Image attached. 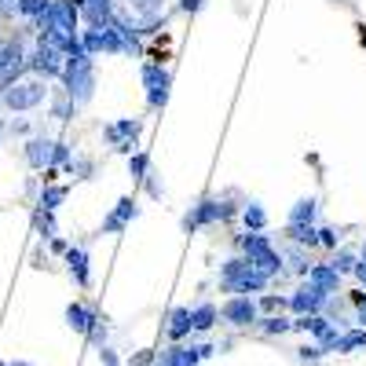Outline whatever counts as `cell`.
I'll return each mask as SVG.
<instances>
[{"label": "cell", "instance_id": "74e56055", "mask_svg": "<svg viewBox=\"0 0 366 366\" xmlns=\"http://www.w3.org/2000/svg\"><path fill=\"white\" fill-rule=\"evenodd\" d=\"M85 337H88V345H92V348H103V345L110 341V322H107V319H96V322L88 326V333H85Z\"/></svg>", "mask_w": 366, "mask_h": 366}, {"label": "cell", "instance_id": "5b68a950", "mask_svg": "<svg viewBox=\"0 0 366 366\" xmlns=\"http://www.w3.org/2000/svg\"><path fill=\"white\" fill-rule=\"evenodd\" d=\"M139 81H143V92H147V110L162 114L168 107V96H173V70L165 62L150 59L139 67Z\"/></svg>", "mask_w": 366, "mask_h": 366}, {"label": "cell", "instance_id": "f5cc1de1", "mask_svg": "<svg viewBox=\"0 0 366 366\" xmlns=\"http://www.w3.org/2000/svg\"><path fill=\"white\" fill-rule=\"evenodd\" d=\"M8 366H33V363H26V359H11Z\"/></svg>", "mask_w": 366, "mask_h": 366}, {"label": "cell", "instance_id": "ac0fdd59", "mask_svg": "<svg viewBox=\"0 0 366 366\" xmlns=\"http://www.w3.org/2000/svg\"><path fill=\"white\" fill-rule=\"evenodd\" d=\"M202 363V356H198V348L194 345H168L165 351H162V359H158V366H198Z\"/></svg>", "mask_w": 366, "mask_h": 366}, {"label": "cell", "instance_id": "2e32d148", "mask_svg": "<svg viewBox=\"0 0 366 366\" xmlns=\"http://www.w3.org/2000/svg\"><path fill=\"white\" fill-rule=\"evenodd\" d=\"M282 256H286V274H297V279H308L311 264H315V260L308 256L304 245H293V242L282 245Z\"/></svg>", "mask_w": 366, "mask_h": 366}, {"label": "cell", "instance_id": "7c38bea8", "mask_svg": "<svg viewBox=\"0 0 366 366\" xmlns=\"http://www.w3.org/2000/svg\"><path fill=\"white\" fill-rule=\"evenodd\" d=\"M62 264H67L70 279L81 286V290H88V286H92V256H88V242H81V245H73V242H70V250L62 253Z\"/></svg>", "mask_w": 366, "mask_h": 366}, {"label": "cell", "instance_id": "7bdbcfd3", "mask_svg": "<svg viewBox=\"0 0 366 366\" xmlns=\"http://www.w3.org/2000/svg\"><path fill=\"white\" fill-rule=\"evenodd\" d=\"M8 136L30 139V136H33V121H26V117H11V121H8Z\"/></svg>", "mask_w": 366, "mask_h": 366}, {"label": "cell", "instance_id": "8fae6325", "mask_svg": "<svg viewBox=\"0 0 366 366\" xmlns=\"http://www.w3.org/2000/svg\"><path fill=\"white\" fill-rule=\"evenodd\" d=\"M51 150H55V139L44 136V132H33L30 139H26V147H22L26 165H30L33 173H48L51 168Z\"/></svg>", "mask_w": 366, "mask_h": 366}, {"label": "cell", "instance_id": "5bb4252c", "mask_svg": "<svg viewBox=\"0 0 366 366\" xmlns=\"http://www.w3.org/2000/svg\"><path fill=\"white\" fill-rule=\"evenodd\" d=\"M165 333H168V341H173V345L191 341V333H194L191 308H173V311H168V319H165Z\"/></svg>", "mask_w": 366, "mask_h": 366}, {"label": "cell", "instance_id": "11a10c76", "mask_svg": "<svg viewBox=\"0 0 366 366\" xmlns=\"http://www.w3.org/2000/svg\"><path fill=\"white\" fill-rule=\"evenodd\" d=\"M0 366H8V363H0Z\"/></svg>", "mask_w": 366, "mask_h": 366}, {"label": "cell", "instance_id": "60d3db41", "mask_svg": "<svg viewBox=\"0 0 366 366\" xmlns=\"http://www.w3.org/2000/svg\"><path fill=\"white\" fill-rule=\"evenodd\" d=\"M341 333H345L341 326H330V330H326V333L319 337L315 345H319V348L326 351V356H333V351H337V345H341Z\"/></svg>", "mask_w": 366, "mask_h": 366}, {"label": "cell", "instance_id": "8992f818", "mask_svg": "<svg viewBox=\"0 0 366 366\" xmlns=\"http://www.w3.org/2000/svg\"><path fill=\"white\" fill-rule=\"evenodd\" d=\"M62 67H67V55L55 48V44H44V41H33V48L26 51V73L33 77H44V81H59Z\"/></svg>", "mask_w": 366, "mask_h": 366}, {"label": "cell", "instance_id": "d590c367", "mask_svg": "<svg viewBox=\"0 0 366 366\" xmlns=\"http://www.w3.org/2000/svg\"><path fill=\"white\" fill-rule=\"evenodd\" d=\"M81 44L92 59L103 55V30H96V26H81Z\"/></svg>", "mask_w": 366, "mask_h": 366}, {"label": "cell", "instance_id": "f907efd6", "mask_svg": "<svg viewBox=\"0 0 366 366\" xmlns=\"http://www.w3.org/2000/svg\"><path fill=\"white\" fill-rule=\"evenodd\" d=\"M33 268H48V253H44V245H37V250H33Z\"/></svg>", "mask_w": 366, "mask_h": 366}, {"label": "cell", "instance_id": "f35d334b", "mask_svg": "<svg viewBox=\"0 0 366 366\" xmlns=\"http://www.w3.org/2000/svg\"><path fill=\"white\" fill-rule=\"evenodd\" d=\"M322 356H326V351H322L315 341H308V345H300V348H297V363H304V366H319Z\"/></svg>", "mask_w": 366, "mask_h": 366}, {"label": "cell", "instance_id": "db71d44e", "mask_svg": "<svg viewBox=\"0 0 366 366\" xmlns=\"http://www.w3.org/2000/svg\"><path fill=\"white\" fill-rule=\"evenodd\" d=\"M0 44H4V37H0Z\"/></svg>", "mask_w": 366, "mask_h": 366}, {"label": "cell", "instance_id": "f1b7e54d", "mask_svg": "<svg viewBox=\"0 0 366 366\" xmlns=\"http://www.w3.org/2000/svg\"><path fill=\"white\" fill-rule=\"evenodd\" d=\"M330 264H333V268H337V274L345 279V274H351V271H356V264H359V253L351 250V245H337V250L330 253Z\"/></svg>", "mask_w": 366, "mask_h": 366}, {"label": "cell", "instance_id": "816d5d0a", "mask_svg": "<svg viewBox=\"0 0 366 366\" xmlns=\"http://www.w3.org/2000/svg\"><path fill=\"white\" fill-rule=\"evenodd\" d=\"M154 363V351H139V356L132 359V366H150Z\"/></svg>", "mask_w": 366, "mask_h": 366}, {"label": "cell", "instance_id": "9a60e30c", "mask_svg": "<svg viewBox=\"0 0 366 366\" xmlns=\"http://www.w3.org/2000/svg\"><path fill=\"white\" fill-rule=\"evenodd\" d=\"M308 282H315L319 290H326L330 297H337L341 293V274H337V268L330 264V260H319V264H311V271H308Z\"/></svg>", "mask_w": 366, "mask_h": 366}, {"label": "cell", "instance_id": "cb8c5ba5", "mask_svg": "<svg viewBox=\"0 0 366 366\" xmlns=\"http://www.w3.org/2000/svg\"><path fill=\"white\" fill-rule=\"evenodd\" d=\"M256 330L264 337H286V333H293V319L282 315V311H279V315H260Z\"/></svg>", "mask_w": 366, "mask_h": 366}, {"label": "cell", "instance_id": "e575fe53", "mask_svg": "<svg viewBox=\"0 0 366 366\" xmlns=\"http://www.w3.org/2000/svg\"><path fill=\"white\" fill-rule=\"evenodd\" d=\"M103 55H125V41L117 33V26H103Z\"/></svg>", "mask_w": 366, "mask_h": 366}, {"label": "cell", "instance_id": "4316f807", "mask_svg": "<svg viewBox=\"0 0 366 366\" xmlns=\"http://www.w3.org/2000/svg\"><path fill=\"white\" fill-rule=\"evenodd\" d=\"M366 348V326H356V330H348L341 333V345H337V356H356V351Z\"/></svg>", "mask_w": 366, "mask_h": 366}, {"label": "cell", "instance_id": "83f0119b", "mask_svg": "<svg viewBox=\"0 0 366 366\" xmlns=\"http://www.w3.org/2000/svg\"><path fill=\"white\" fill-rule=\"evenodd\" d=\"M33 231L41 234V242H51V238L59 234L55 213H48V209H37V205H33Z\"/></svg>", "mask_w": 366, "mask_h": 366}, {"label": "cell", "instance_id": "4fadbf2b", "mask_svg": "<svg viewBox=\"0 0 366 366\" xmlns=\"http://www.w3.org/2000/svg\"><path fill=\"white\" fill-rule=\"evenodd\" d=\"M117 0H85L81 4V26H96V30H103V26H110L117 19Z\"/></svg>", "mask_w": 366, "mask_h": 366}, {"label": "cell", "instance_id": "4dcf8cb0", "mask_svg": "<svg viewBox=\"0 0 366 366\" xmlns=\"http://www.w3.org/2000/svg\"><path fill=\"white\" fill-rule=\"evenodd\" d=\"M125 165H128V176H132V183H143V180H147V173L154 168L147 150H132V154L125 158Z\"/></svg>", "mask_w": 366, "mask_h": 366}, {"label": "cell", "instance_id": "f6af8a7d", "mask_svg": "<svg viewBox=\"0 0 366 366\" xmlns=\"http://www.w3.org/2000/svg\"><path fill=\"white\" fill-rule=\"evenodd\" d=\"M143 187H147V194H150L154 202H162V198H165V187H162V180H158V173H154V168L147 173V180H143Z\"/></svg>", "mask_w": 366, "mask_h": 366}, {"label": "cell", "instance_id": "bcb514c9", "mask_svg": "<svg viewBox=\"0 0 366 366\" xmlns=\"http://www.w3.org/2000/svg\"><path fill=\"white\" fill-rule=\"evenodd\" d=\"M99 351V366H121V359H117V351L110 348V345H103V348H96Z\"/></svg>", "mask_w": 366, "mask_h": 366}, {"label": "cell", "instance_id": "d6a6232c", "mask_svg": "<svg viewBox=\"0 0 366 366\" xmlns=\"http://www.w3.org/2000/svg\"><path fill=\"white\" fill-rule=\"evenodd\" d=\"M256 304H260V315H279V311H290V293H286V297H279V293H260Z\"/></svg>", "mask_w": 366, "mask_h": 366}, {"label": "cell", "instance_id": "484cf974", "mask_svg": "<svg viewBox=\"0 0 366 366\" xmlns=\"http://www.w3.org/2000/svg\"><path fill=\"white\" fill-rule=\"evenodd\" d=\"M77 110H81V107H77V103L67 96V92H51V117H55V121H62V125L73 121Z\"/></svg>", "mask_w": 366, "mask_h": 366}, {"label": "cell", "instance_id": "3957f363", "mask_svg": "<svg viewBox=\"0 0 366 366\" xmlns=\"http://www.w3.org/2000/svg\"><path fill=\"white\" fill-rule=\"evenodd\" d=\"M51 99V88L44 77H33V73H26L19 77L11 88H4V96H0V107L11 110V114H33V110H41L44 103Z\"/></svg>", "mask_w": 366, "mask_h": 366}, {"label": "cell", "instance_id": "8d00e7d4", "mask_svg": "<svg viewBox=\"0 0 366 366\" xmlns=\"http://www.w3.org/2000/svg\"><path fill=\"white\" fill-rule=\"evenodd\" d=\"M48 8H51V0H19V19L33 22V19H41Z\"/></svg>", "mask_w": 366, "mask_h": 366}, {"label": "cell", "instance_id": "7a4b0ae2", "mask_svg": "<svg viewBox=\"0 0 366 366\" xmlns=\"http://www.w3.org/2000/svg\"><path fill=\"white\" fill-rule=\"evenodd\" d=\"M62 92L77 103V107H88L92 96H96V59L88 51H73L67 55V67H62V77H59Z\"/></svg>", "mask_w": 366, "mask_h": 366}, {"label": "cell", "instance_id": "7dc6e473", "mask_svg": "<svg viewBox=\"0 0 366 366\" xmlns=\"http://www.w3.org/2000/svg\"><path fill=\"white\" fill-rule=\"evenodd\" d=\"M351 279L359 282V290H366V250L359 253V264H356V271H351Z\"/></svg>", "mask_w": 366, "mask_h": 366}, {"label": "cell", "instance_id": "e0dca14e", "mask_svg": "<svg viewBox=\"0 0 366 366\" xmlns=\"http://www.w3.org/2000/svg\"><path fill=\"white\" fill-rule=\"evenodd\" d=\"M62 319H67V326L73 333H88V326L99 319V311L92 304H85V300H73V304H67V315Z\"/></svg>", "mask_w": 366, "mask_h": 366}, {"label": "cell", "instance_id": "30bf717a", "mask_svg": "<svg viewBox=\"0 0 366 366\" xmlns=\"http://www.w3.org/2000/svg\"><path fill=\"white\" fill-rule=\"evenodd\" d=\"M143 117H117V121H110V125H103V143H107L110 150H117L121 143H139V136H143Z\"/></svg>", "mask_w": 366, "mask_h": 366}, {"label": "cell", "instance_id": "ab89813d", "mask_svg": "<svg viewBox=\"0 0 366 366\" xmlns=\"http://www.w3.org/2000/svg\"><path fill=\"white\" fill-rule=\"evenodd\" d=\"M70 158H73V147H70L67 139H55V150H51V168H59V173H62V168L70 165Z\"/></svg>", "mask_w": 366, "mask_h": 366}, {"label": "cell", "instance_id": "c3c4849f", "mask_svg": "<svg viewBox=\"0 0 366 366\" xmlns=\"http://www.w3.org/2000/svg\"><path fill=\"white\" fill-rule=\"evenodd\" d=\"M19 15V0H0V19H15Z\"/></svg>", "mask_w": 366, "mask_h": 366}, {"label": "cell", "instance_id": "7402d4cb", "mask_svg": "<svg viewBox=\"0 0 366 366\" xmlns=\"http://www.w3.org/2000/svg\"><path fill=\"white\" fill-rule=\"evenodd\" d=\"M282 242L304 245V250H319V224H286Z\"/></svg>", "mask_w": 366, "mask_h": 366}, {"label": "cell", "instance_id": "b9f144b4", "mask_svg": "<svg viewBox=\"0 0 366 366\" xmlns=\"http://www.w3.org/2000/svg\"><path fill=\"white\" fill-rule=\"evenodd\" d=\"M205 4H209V0H176V15H183V19H194V15H202V11H205Z\"/></svg>", "mask_w": 366, "mask_h": 366}, {"label": "cell", "instance_id": "603a6c76", "mask_svg": "<svg viewBox=\"0 0 366 366\" xmlns=\"http://www.w3.org/2000/svg\"><path fill=\"white\" fill-rule=\"evenodd\" d=\"M67 194H70L67 183H44L33 205H37V209H48V213H55V209H59L62 202H67Z\"/></svg>", "mask_w": 366, "mask_h": 366}, {"label": "cell", "instance_id": "ba28073f", "mask_svg": "<svg viewBox=\"0 0 366 366\" xmlns=\"http://www.w3.org/2000/svg\"><path fill=\"white\" fill-rule=\"evenodd\" d=\"M220 319L234 330H250V326L260 322V304L256 297H227L224 304H220Z\"/></svg>", "mask_w": 366, "mask_h": 366}, {"label": "cell", "instance_id": "52a82bcc", "mask_svg": "<svg viewBox=\"0 0 366 366\" xmlns=\"http://www.w3.org/2000/svg\"><path fill=\"white\" fill-rule=\"evenodd\" d=\"M326 300H330V293L319 290L315 282H308V279H300L293 286V293H290V315H322L326 311Z\"/></svg>", "mask_w": 366, "mask_h": 366}, {"label": "cell", "instance_id": "836d02e7", "mask_svg": "<svg viewBox=\"0 0 366 366\" xmlns=\"http://www.w3.org/2000/svg\"><path fill=\"white\" fill-rule=\"evenodd\" d=\"M319 245L322 250H337V245H345V227H337V224H319Z\"/></svg>", "mask_w": 366, "mask_h": 366}, {"label": "cell", "instance_id": "277c9868", "mask_svg": "<svg viewBox=\"0 0 366 366\" xmlns=\"http://www.w3.org/2000/svg\"><path fill=\"white\" fill-rule=\"evenodd\" d=\"M234 216V205L224 198V194H205V198H198L187 213H183L180 220V227L183 234H194V231H202V227H216V224H224V220Z\"/></svg>", "mask_w": 366, "mask_h": 366}, {"label": "cell", "instance_id": "d6986e66", "mask_svg": "<svg viewBox=\"0 0 366 366\" xmlns=\"http://www.w3.org/2000/svg\"><path fill=\"white\" fill-rule=\"evenodd\" d=\"M319 198L315 194H304V198H297L290 205V216H286V224H319Z\"/></svg>", "mask_w": 366, "mask_h": 366}, {"label": "cell", "instance_id": "6da1fadb", "mask_svg": "<svg viewBox=\"0 0 366 366\" xmlns=\"http://www.w3.org/2000/svg\"><path fill=\"white\" fill-rule=\"evenodd\" d=\"M216 286H220V293H227V297H260L271 286V279L264 271H256L250 260L238 253V256H227L224 264H220Z\"/></svg>", "mask_w": 366, "mask_h": 366}, {"label": "cell", "instance_id": "d4e9b609", "mask_svg": "<svg viewBox=\"0 0 366 366\" xmlns=\"http://www.w3.org/2000/svg\"><path fill=\"white\" fill-rule=\"evenodd\" d=\"M330 319H326V315H297L293 319V330H300V333H308L311 337V341H319V337L326 333V330H330Z\"/></svg>", "mask_w": 366, "mask_h": 366}, {"label": "cell", "instance_id": "ffe728a7", "mask_svg": "<svg viewBox=\"0 0 366 366\" xmlns=\"http://www.w3.org/2000/svg\"><path fill=\"white\" fill-rule=\"evenodd\" d=\"M238 216H242L245 231H268V205L260 198H245L242 209H238Z\"/></svg>", "mask_w": 366, "mask_h": 366}, {"label": "cell", "instance_id": "9c48e42d", "mask_svg": "<svg viewBox=\"0 0 366 366\" xmlns=\"http://www.w3.org/2000/svg\"><path fill=\"white\" fill-rule=\"evenodd\" d=\"M139 213H143L139 198H136V194H125V198H117V205L103 216V224H99L96 234H121V231H128L132 220H139Z\"/></svg>", "mask_w": 366, "mask_h": 366}, {"label": "cell", "instance_id": "ee69618b", "mask_svg": "<svg viewBox=\"0 0 366 366\" xmlns=\"http://www.w3.org/2000/svg\"><path fill=\"white\" fill-rule=\"evenodd\" d=\"M351 319H356L359 326H366V290L351 293Z\"/></svg>", "mask_w": 366, "mask_h": 366}, {"label": "cell", "instance_id": "681fc988", "mask_svg": "<svg viewBox=\"0 0 366 366\" xmlns=\"http://www.w3.org/2000/svg\"><path fill=\"white\" fill-rule=\"evenodd\" d=\"M48 250H51V253H55V256H62V253H67V250H70V242H67V238H59V234H55V238H51V242H48Z\"/></svg>", "mask_w": 366, "mask_h": 366}, {"label": "cell", "instance_id": "9f6ffc18", "mask_svg": "<svg viewBox=\"0 0 366 366\" xmlns=\"http://www.w3.org/2000/svg\"><path fill=\"white\" fill-rule=\"evenodd\" d=\"M363 250H366V245H363Z\"/></svg>", "mask_w": 366, "mask_h": 366}, {"label": "cell", "instance_id": "44dd1931", "mask_svg": "<svg viewBox=\"0 0 366 366\" xmlns=\"http://www.w3.org/2000/svg\"><path fill=\"white\" fill-rule=\"evenodd\" d=\"M191 322H194V333H209L220 322V304H213V300L191 304Z\"/></svg>", "mask_w": 366, "mask_h": 366}, {"label": "cell", "instance_id": "f546056e", "mask_svg": "<svg viewBox=\"0 0 366 366\" xmlns=\"http://www.w3.org/2000/svg\"><path fill=\"white\" fill-rule=\"evenodd\" d=\"M62 173L73 176V180H96V158H88V154H73Z\"/></svg>", "mask_w": 366, "mask_h": 366}, {"label": "cell", "instance_id": "1f68e13d", "mask_svg": "<svg viewBox=\"0 0 366 366\" xmlns=\"http://www.w3.org/2000/svg\"><path fill=\"white\" fill-rule=\"evenodd\" d=\"M125 4L136 19H150V15H162V11L168 8V0H125Z\"/></svg>", "mask_w": 366, "mask_h": 366}]
</instances>
